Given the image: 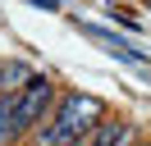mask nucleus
<instances>
[{"mask_svg":"<svg viewBox=\"0 0 151 146\" xmlns=\"http://www.w3.org/2000/svg\"><path fill=\"white\" fill-rule=\"evenodd\" d=\"M105 105L83 91H64L50 110V119L37 128V146H83V137L101 123Z\"/></svg>","mask_w":151,"mask_h":146,"instance_id":"f257e3e1","label":"nucleus"},{"mask_svg":"<svg viewBox=\"0 0 151 146\" xmlns=\"http://www.w3.org/2000/svg\"><path fill=\"white\" fill-rule=\"evenodd\" d=\"M55 100H60V96H55V82H50L46 73H37V78L19 91V110H14V128H19V137L46 123L50 110H55Z\"/></svg>","mask_w":151,"mask_h":146,"instance_id":"f03ea898","label":"nucleus"},{"mask_svg":"<svg viewBox=\"0 0 151 146\" xmlns=\"http://www.w3.org/2000/svg\"><path fill=\"white\" fill-rule=\"evenodd\" d=\"M32 78H37V73H32L23 59H5V64H0V96H19Z\"/></svg>","mask_w":151,"mask_h":146,"instance_id":"7ed1b4c3","label":"nucleus"},{"mask_svg":"<svg viewBox=\"0 0 151 146\" xmlns=\"http://www.w3.org/2000/svg\"><path fill=\"white\" fill-rule=\"evenodd\" d=\"M83 32H87V36H96V41H101L105 50H114L119 59H128V64H142V50H133V46H124L119 36H110L105 27H96V23H83Z\"/></svg>","mask_w":151,"mask_h":146,"instance_id":"20e7f679","label":"nucleus"},{"mask_svg":"<svg viewBox=\"0 0 151 146\" xmlns=\"http://www.w3.org/2000/svg\"><path fill=\"white\" fill-rule=\"evenodd\" d=\"M119 132H124V123H96L92 132L83 137V146H114V142H119Z\"/></svg>","mask_w":151,"mask_h":146,"instance_id":"39448f33","label":"nucleus"},{"mask_svg":"<svg viewBox=\"0 0 151 146\" xmlns=\"http://www.w3.org/2000/svg\"><path fill=\"white\" fill-rule=\"evenodd\" d=\"M19 142V128H14V119H0V146H14Z\"/></svg>","mask_w":151,"mask_h":146,"instance_id":"423d86ee","label":"nucleus"},{"mask_svg":"<svg viewBox=\"0 0 151 146\" xmlns=\"http://www.w3.org/2000/svg\"><path fill=\"white\" fill-rule=\"evenodd\" d=\"M110 18H114L119 27H137V18H133V14H119V9H110Z\"/></svg>","mask_w":151,"mask_h":146,"instance_id":"0eeeda50","label":"nucleus"},{"mask_svg":"<svg viewBox=\"0 0 151 146\" xmlns=\"http://www.w3.org/2000/svg\"><path fill=\"white\" fill-rule=\"evenodd\" d=\"M114 146H133V123H124V132H119V142Z\"/></svg>","mask_w":151,"mask_h":146,"instance_id":"6e6552de","label":"nucleus"},{"mask_svg":"<svg viewBox=\"0 0 151 146\" xmlns=\"http://www.w3.org/2000/svg\"><path fill=\"white\" fill-rule=\"evenodd\" d=\"M60 5H69V0H46V9H60Z\"/></svg>","mask_w":151,"mask_h":146,"instance_id":"1a4fd4ad","label":"nucleus"}]
</instances>
